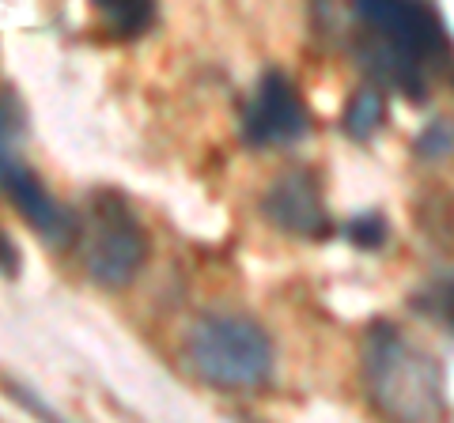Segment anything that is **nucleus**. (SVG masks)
I'll return each instance as SVG.
<instances>
[{
  "label": "nucleus",
  "mask_w": 454,
  "mask_h": 423,
  "mask_svg": "<svg viewBox=\"0 0 454 423\" xmlns=\"http://www.w3.org/2000/svg\"><path fill=\"white\" fill-rule=\"evenodd\" d=\"M360 374L372 408L390 419H439L447 412L443 366L394 326L372 321L360 348Z\"/></svg>",
  "instance_id": "f257e3e1"
},
{
  "label": "nucleus",
  "mask_w": 454,
  "mask_h": 423,
  "mask_svg": "<svg viewBox=\"0 0 454 423\" xmlns=\"http://www.w3.org/2000/svg\"><path fill=\"white\" fill-rule=\"evenodd\" d=\"M182 351L197 378L220 389H254L273 378L277 351L269 333L247 314H201L186 329Z\"/></svg>",
  "instance_id": "f03ea898"
},
{
  "label": "nucleus",
  "mask_w": 454,
  "mask_h": 423,
  "mask_svg": "<svg viewBox=\"0 0 454 423\" xmlns=\"http://www.w3.org/2000/svg\"><path fill=\"white\" fill-rule=\"evenodd\" d=\"M80 258L98 288H125L148 261V231L121 193L95 189L80 223Z\"/></svg>",
  "instance_id": "7ed1b4c3"
},
{
  "label": "nucleus",
  "mask_w": 454,
  "mask_h": 423,
  "mask_svg": "<svg viewBox=\"0 0 454 423\" xmlns=\"http://www.w3.org/2000/svg\"><path fill=\"white\" fill-rule=\"evenodd\" d=\"M352 12L360 19V35L379 42L382 50L397 53L402 61L424 68V73H443L454 61V42L443 19L424 0H352Z\"/></svg>",
  "instance_id": "20e7f679"
},
{
  "label": "nucleus",
  "mask_w": 454,
  "mask_h": 423,
  "mask_svg": "<svg viewBox=\"0 0 454 423\" xmlns=\"http://www.w3.org/2000/svg\"><path fill=\"white\" fill-rule=\"evenodd\" d=\"M307 129H310V114H307L300 91H295L292 76H284L280 68H269L254 83V91L243 106V118H239L243 144L258 151L288 148L295 140H303Z\"/></svg>",
  "instance_id": "39448f33"
},
{
  "label": "nucleus",
  "mask_w": 454,
  "mask_h": 423,
  "mask_svg": "<svg viewBox=\"0 0 454 423\" xmlns=\"http://www.w3.org/2000/svg\"><path fill=\"white\" fill-rule=\"evenodd\" d=\"M262 216L277 231L307 238V242H318V238L333 231L330 212H325V201H322L318 174L307 171V166H292V171L277 174V181L262 196Z\"/></svg>",
  "instance_id": "423d86ee"
},
{
  "label": "nucleus",
  "mask_w": 454,
  "mask_h": 423,
  "mask_svg": "<svg viewBox=\"0 0 454 423\" xmlns=\"http://www.w3.org/2000/svg\"><path fill=\"white\" fill-rule=\"evenodd\" d=\"M4 196L42 242L65 246V242H73V235H80V219L12 151H4Z\"/></svg>",
  "instance_id": "0eeeda50"
},
{
  "label": "nucleus",
  "mask_w": 454,
  "mask_h": 423,
  "mask_svg": "<svg viewBox=\"0 0 454 423\" xmlns=\"http://www.w3.org/2000/svg\"><path fill=\"white\" fill-rule=\"evenodd\" d=\"M88 4L103 23V31L118 42L148 35L155 23V0H88Z\"/></svg>",
  "instance_id": "6e6552de"
},
{
  "label": "nucleus",
  "mask_w": 454,
  "mask_h": 423,
  "mask_svg": "<svg viewBox=\"0 0 454 423\" xmlns=\"http://www.w3.org/2000/svg\"><path fill=\"white\" fill-rule=\"evenodd\" d=\"M382 121H387V95H382L379 83L367 80L364 88H356V95L348 98L345 114H340V129L352 140H372L382 129Z\"/></svg>",
  "instance_id": "1a4fd4ad"
},
{
  "label": "nucleus",
  "mask_w": 454,
  "mask_h": 423,
  "mask_svg": "<svg viewBox=\"0 0 454 423\" xmlns=\"http://www.w3.org/2000/svg\"><path fill=\"white\" fill-rule=\"evenodd\" d=\"M413 155L424 163H443L447 155H454V125L447 118H432L413 140Z\"/></svg>",
  "instance_id": "9d476101"
},
{
  "label": "nucleus",
  "mask_w": 454,
  "mask_h": 423,
  "mask_svg": "<svg viewBox=\"0 0 454 423\" xmlns=\"http://www.w3.org/2000/svg\"><path fill=\"white\" fill-rule=\"evenodd\" d=\"M413 303H417L420 314H428L432 321H439V326H447L454 333V276H439L435 284L424 288Z\"/></svg>",
  "instance_id": "9b49d317"
},
{
  "label": "nucleus",
  "mask_w": 454,
  "mask_h": 423,
  "mask_svg": "<svg viewBox=\"0 0 454 423\" xmlns=\"http://www.w3.org/2000/svg\"><path fill=\"white\" fill-rule=\"evenodd\" d=\"M345 242H352L356 250H382L387 242V219L379 212H360L345 223Z\"/></svg>",
  "instance_id": "f8f14e48"
},
{
  "label": "nucleus",
  "mask_w": 454,
  "mask_h": 423,
  "mask_svg": "<svg viewBox=\"0 0 454 423\" xmlns=\"http://www.w3.org/2000/svg\"><path fill=\"white\" fill-rule=\"evenodd\" d=\"M0 246H4V276L12 280V276L20 273V269H16V265H20V253L12 250V235H4V242H0Z\"/></svg>",
  "instance_id": "ddd939ff"
}]
</instances>
